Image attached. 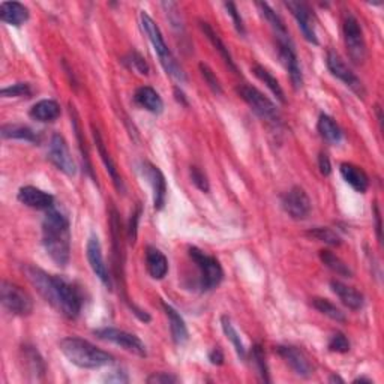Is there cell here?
Wrapping results in <instances>:
<instances>
[{
  "instance_id": "32",
  "label": "cell",
  "mask_w": 384,
  "mask_h": 384,
  "mask_svg": "<svg viewBox=\"0 0 384 384\" xmlns=\"http://www.w3.org/2000/svg\"><path fill=\"white\" fill-rule=\"evenodd\" d=\"M320 260L326 268L335 272L336 275H340L342 278H353V270L348 268V264L346 261H342L338 255H335L332 251L329 249L320 251Z\"/></svg>"
},
{
  "instance_id": "7",
  "label": "cell",
  "mask_w": 384,
  "mask_h": 384,
  "mask_svg": "<svg viewBox=\"0 0 384 384\" xmlns=\"http://www.w3.org/2000/svg\"><path fill=\"white\" fill-rule=\"evenodd\" d=\"M188 254H190L192 263L197 266L199 269V282L201 292H209V290H214L221 284L224 278V270L215 257L207 255L206 253H203L201 249L195 246H191Z\"/></svg>"
},
{
  "instance_id": "4",
  "label": "cell",
  "mask_w": 384,
  "mask_h": 384,
  "mask_svg": "<svg viewBox=\"0 0 384 384\" xmlns=\"http://www.w3.org/2000/svg\"><path fill=\"white\" fill-rule=\"evenodd\" d=\"M140 23H141V29L144 30L149 41H151L164 71H166V73L177 83H186L188 78H186L185 71L182 66H180L177 59L175 57V54L171 53V50L168 49L166 41H164V36L161 34L158 25H156L151 15L144 11L140 14Z\"/></svg>"
},
{
  "instance_id": "19",
  "label": "cell",
  "mask_w": 384,
  "mask_h": 384,
  "mask_svg": "<svg viewBox=\"0 0 384 384\" xmlns=\"http://www.w3.org/2000/svg\"><path fill=\"white\" fill-rule=\"evenodd\" d=\"M93 140H95V144H97V149H98V153L101 156V161H103V164L105 166V170H107V173L110 175V177H112L113 180V183H114V188L119 192H125V185H123V180H122V176L119 175V170H117L116 167V164L112 158V155L108 153L107 151V147H105V143H104V140H103V136H101V132L98 129L93 128Z\"/></svg>"
},
{
  "instance_id": "5",
  "label": "cell",
  "mask_w": 384,
  "mask_h": 384,
  "mask_svg": "<svg viewBox=\"0 0 384 384\" xmlns=\"http://www.w3.org/2000/svg\"><path fill=\"white\" fill-rule=\"evenodd\" d=\"M238 95L245 101L249 108L260 117L261 120L268 122L273 127H279L281 125V113L278 107L272 103V101L263 95V93L253 88L249 84H240L238 86Z\"/></svg>"
},
{
  "instance_id": "52",
  "label": "cell",
  "mask_w": 384,
  "mask_h": 384,
  "mask_svg": "<svg viewBox=\"0 0 384 384\" xmlns=\"http://www.w3.org/2000/svg\"><path fill=\"white\" fill-rule=\"evenodd\" d=\"M355 383H370V384H371V383H374V381H372V380H370V379H363V377H362V379H357V380H355Z\"/></svg>"
},
{
  "instance_id": "3",
  "label": "cell",
  "mask_w": 384,
  "mask_h": 384,
  "mask_svg": "<svg viewBox=\"0 0 384 384\" xmlns=\"http://www.w3.org/2000/svg\"><path fill=\"white\" fill-rule=\"evenodd\" d=\"M59 347L69 362L81 368V370H99V368L108 366L114 362V357L110 353L98 348L83 338H77V336L64 338L60 341Z\"/></svg>"
},
{
  "instance_id": "49",
  "label": "cell",
  "mask_w": 384,
  "mask_h": 384,
  "mask_svg": "<svg viewBox=\"0 0 384 384\" xmlns=\"http://www.w3.org/2000/svg\"><path fill=\"white\" fill-rule=\"evenodd\" d=\"M375 225H377V238L381 242V216H380V209L375 206Z\"/></svg>"
},
{
  "instance_id": "26",
  "label": "cell",
  "mask_w": 384,
  "mask_h": 384,
  "mask_svg": "<svg viewBox=\"0 0 384 384\" xmlns=\"http://www.w3.org/2000/svg\"><path fill=\"white\" fill-rule=\"evenodd\" d=\"M134 99L140 107H143L153 114H161L164 112V101L159 97V93L151 88V86H141V88H138L136 90Z\"/></svg>"
},
{
  "instance_id": "28",
  "label": "cell",
  "mask_w": 384,
  "mask_h": 384,
  "mask_svg": "<svg viewBox=\"0 0 384 384\" xmlns=\"http://www.w3.org/2000/svg\"><path fill=\"white\" fill-rule=\"evenodd\" d=\"M317 129H318V134L321 136V138L326 140L327 143H331V144L341 143L342 131L338 127V123H336L331 116L320 114Z\"/></svg>"
},
{
  "instance_id": "16",
  "label": "cell",
  "mask_w": 384,
  "mask_h": 384,
  "mask_svg": "<svg viewBox=\"0 0 384 384\" xmlns=\"http://www.w3.org/2000/svg\"><path fill=\"white\" fill-rule=\"evenodd\" d=\"M141 175L147 180L149 185L152 188V195H153V206L156 210H161L166 205L167 200V182L166 177H164L162 171L153 166L152 162H141L140 167Z\"/></svg>"
},
{
  "instance_id": "18",
  "label": "cell",
  "mask_w": 384,
  "mask_h": 384,
  "mask_svg": "<svg viewBox=\"0 0 384 384\" xmlns=\"http://www.w3.org/2000/svg\"><path fill=\"white\" fill-rule=\"evenodd\" d=\"M17 199L27 207L38 209V210H49L54 205V197L51 194L45 192L35 186H23L18 190Z\"/></svg>"
},
{
  "instance_id": "37",
  "label": "cell",
  "mask_w": 384,
  "mask_h": 384,
  "mask_svg": "<svg viewBox=\"0 0 384 384\" xmlns=\"http://www.w3.org/2000/svg\"><path fill=\"white\" fill-rule=\"evenodd\" d=\"M307 236L318 242H323V244L331 246H340L342 242L338 233L333 231L332 229H326V227H317V229H312L307 233Z\"/></svg>"
},
{
  "instance_id": "42",
  "label": "cell",
  "mask_w": 384,
  "mask_h": 384,
  "mask_svg": "<svg viewBox=\"0 0 384 384\" xmlns=\"http://www.w3.org/2000/svg\"><path fill=\"white\" fill-rule=\"evenodd\" d=\"M199 68H200L201 77L205 78V81L207 83L209 88L214 90L215 93H218V95H221V93H222V86H221V83H219L218 77L215 75L214 71H212L206 64H200Z\"/></svg>"
},
{
  "instance_id": "14",
  "label": "cell",
  "mask_w": 384,
  "mask_h": 384,
  "mask_svg": "<svg viewBox=\"0 0 384 384\" xmlns=\"http://www.w3.org/2000/svg\"><path fill=\"white\" fill-rule=\"evenodd\" d=\"M278 54L281 59V64L284 65L287 69V73L290 75V80L293 83V88L296 90L302 89L303 86V74L299 65V59H297V54L294 50V44L292 41V38L288 39H278Z\"/></svg>"
},
{
  "instance_id": "13",
  "label": "cell",
  "mask_w": 384,
  "mask_h": 384,
  "mask_svg": "<svg viewBox=\"0 0 384 384\" xmlns=\"http://www.w3.org/2000/svg\"><path fill=\"white\" fill-rule=\"evenodd\" d=\"M49 159L62 173L66 176H75L77 166L71 156L66 140L60 134H54L49 146Z\"/></svg>"
},
{
  "instance_id": "48",
  "label": "cell",
  "mask_w": 384,
  "mask_h": 384,
  "mask_svg": "<svg viewBox=\"0 0 384 384\" xmlns=\"http://www.w3.org/2000/svg\"><path fill=\"white\" fill-rule=\"evenodd\" d=\"M209 360H210L212 365L221 366L224 363V353L219 348H214L209 353Z\"/></svg>"
},
{
  "instance_id": "46",
  "label": "cell",
  "mask_w": 384,
  "mask_h": 384,
  "mask_svg": "<svg viewBox=\"0 0 384 384\" xmlns=\"http://www.w3.org/2000/svg\"><path fill=\"white\" fill-rule=\"evenodd\" d=\"M146 381L149 384H176L179 383V379L168 372H153L152 375H149Z\"/></svg>"
},
{
  "instance_id": "38",
  "label": "cell",
  "mask_w": 384,
  "mask_h": 384,
  "mask_svg": "<svg viewBox=\"0 0 384 384\" xmlns=\"http://www.w3.org/2000/svg\"><path fill=\"white\" fill-rule=\"evenodd\" d=\"M251 357H253V363L255 366L257 372L260 374V377L263 381L269 383L270 377H269V368H268V362H266V356L264 351L260 346H254L253 351H251Z\"/></svg>"
},
{
  "instance_id": "6",
  "label": "cell",
  "mask_w": 384,
  "mask_h": 384,
  "mask_svg": "<svg viewBox=\"0 0 384 384\" xmlns=\"http://www.w3.org/2000/svg\"><path fill=\"white\" fill-rule=\"evenodd\" d=\"M344 44H346L347 54L355 65H363L366 60V42L363 36L362 26L359 20L351 12L344 14L342 21Z\"/></svg>"
},
{
  "instance_id": "8",
  "label": "cell",
  "mask_w": 384,
  "mask_h": 384,
  "mask_svg": "<svg viewBox=\"0 0 384 384\" xmlns=\"http://www.w3.org/2000/svg\"><path fill=\"white\" fill-rule=\"evenodd\" d=\"M0 302L3 308L11 314L18 317H27L34 312V300L25 290L14 282L3 279L0 284Z\"/></svg>"
},
{
  "instance_id": "25",
  "label": "cell",
  "mask_w": 384,
  "mask_h": 384,
  "mask_svg": "<svg viewBox=\"0 0 384 384\" xmlns=\"http://www.w3.org/2000/svg\"><path fill=\"white\" fill-rule=\"evenodd\" d=\"M29 10L20 2H2L0 3V20L6 25L20 27L29 20Z\"/></svg>"
},
{
  "instance_id": "22",
  "label": "cell",
  "mask_w": 384,
  "mask_h": 384,
  "mask_svg": "<svg viewBox=\"0 0 384 384\" xmlns=\"http://www.w3.org/2000/svg\"><path fill=\"white\" fill-rule=\"evenodd\" d=\"M199 26L201 29V32L205 34V36L209 39V42L214 45V49L219 53V56L222 57V60L225 62L227 65H229V68L233 71V73H236L239 74V69H238V65H236V62L233 60V56H231V53L229 50V47L225 45V42L221 39V36H219L214 27H212L207 21H203L200 20L199 21Z\"/></svg>"
},
{
  "instance_id": "2",
  "label": "cell",
  "mask_w": 384,
  "mask_h": 384,
  "mask_svg": "<svg viewBox=\"0 0 384 384\" xmlns=\"http://www.w3.org/2000/svg\"><path fill=\"white\" fill-rule=\"evenodd\" d=\"M42 245L54 264L65 268L71 258L68 218L57 209H49L42 221Z\"/></svg>"
},
{
  "instance_id": "50",
  "label": "cell",
  "mask_w": 384,
  "mask_h": 384,
  "mask_svg": "<svg viewBox=\"0 0 384 384\" xmlns=\"http://www.w3.org/2000/svg\"><path fill=\"white\" fill-rule=\"evenodd\" d=\"M175 95H176V99L179 101V103H182L185 107H188V101H186V98H185V93L180 90L179 88H176L175 89Z\"/></svg>"
},
{
  "instance_id": "34",
  "label": "cell",
  "mask_w": 384,
  "mask_h": 384,
  "mask_svg": "<svg viewBox=\"0 0 384 384\" xmlns=\"http://www.w3.org/2000/svg\"><path fill=\"white\" fill-rule=\"evenodd\" d=\"M253 73L255 74V77L258 78V80L263 81L266 86H268V88L270 89V92L277 97V99L279 101V103L285 104V93H284V90H282L279 81L277 80L275 77L272 75V73H270L269 69H266L261 65H255L253 68Z\"/></svg>"
},
{
  "instance_id": "23",
  "label": "cell",
  "mask_w": 384,
  "mask_h": 384,
  "mask_svg": "<svg viewBox=\"0 0 384 384\" xmlns=\"http://www.w3.org/2000/svg\"><path fill=\"white\" fill-rule=\"evenodd\" d=\"M146 268L149 275L153 279L159 281L167 277L168 273V260L164 255L162 251L155 246H147L146 248Z\"/></svg>"
},
{
  "instance_id": "35",
  "label": "cell",
  "mask_w": 384,
  "mask_h": 384,
  "mask_svg": "<svg viewBox=\"0 0 384 384\" xmlns=\"http://www.w3.org/2000/svg\"><path fill=\"white\" fill-rule=\"evenodd\" d=\"M312 307H314L318 312H321L323 316L336 321V323H346L347 320L346 314H344V312L331 300L323 299V297H314V299H312Z\"/></svg>"
},
{
  "instance_id": "20",
  "label": "cell",
  "mask_w": 384,
  "mask_h": 384,
  "mask_svg": "<svg viewBox=\"0 0 384 384\" xmlns=\"http://www.w3.org/2000/svg\"><path fill=\"white\" fill-rule=\"evenodd\" d=\"M162 308L166 311V316L168 317L171 340H173V342L179 347L185 346L188 340H190V332H188L185 320L173 307H171V305L162 302Z\"/></svg>"
},
{
  "instance_id": "45",
  "label": "cell",
  "mask_w": 384,
  "mask_h": 384,
  "mask_svg": "<svg viewBox=\"0 0 384 384\" xmlns=\"http://www.w3.org/2000/svg\"><path fill=\"white\" fill-rule=\"evenodd\" d=\"M140 218H141V206L137 205L136 210L132 212L131 219H129V229H128V236L131 244H136L137 240V234H138V222H140Z\"/></svg>"
},
{
  "instance_id": "39",
  "label": "cell",
  "mask_w": 384,
  "mask_h": 384,
  "mask_svg": "<svg viewBox=\"0 0 384 384\" xmlns=\"http://www.w3.org/2000/svg\"><path fill=\"white\" fill-rule=\"evenodd\" d=\"M3 98H30L34 95V89L29 83H15L0 90Z\"/></svg>"
},
{
  "instance_id": "9",
  "label": "cell",
  "mask_w": 384,
  "mask_h": 384,
  "mask_svg": "<svg viewBox=\"0 0 384 384\" xmlns=\"http://www.w3.org/2000/svg\"><path fill=\"white\" fill-rule=\"evenodd\" d=\"M93 335L105 342L116 344V346L122 347L123 350H127L138 357L147 356L144 342L134 333H129L127 331H122V329H116V327H104V329H98V331L93 332Z\"/></svg>"
},
{
  "instance_id": "15",
  "label": "cell",
  "mask_w": 384,
  "mask_h": 384,
  "mask_svg": "<svg viewBox=\"0 0 384 384\" xmlns=\"http://www.w3.org/2000/svg\"><path fill=\"white\" fill-rule=\"evenodd\" d=\"M86 255H88V261L90 264L92 272L95 273L97 278L103 282L108 290H112L113 281L112 277H110V272L103 255V246H101V242L97 234H92L89 238L88 246H86Z\"/></svg>"
},
{
  "instance_id": "41",
  "label": "cell",
  "mask_w": 384,
  "mask_h": 384,
  "mask_svg": "<svg viewBox=\"0 0 384 384\" xmlns=\"http://www.w3.org/2000/svg\"><path fill=\"white\" fill-rule=\"evenodd\" d=\"M125 64H127L132 71L141 74V75H147L149 74V65L146 64V60L143 59L140 53L137 51H131L127 57L123 59Z\"/></svg>"
},
{
  "instance_id": "29",
  "label": "cell",
  "mask_w": 384,
  "mask_h": 384,
  "mask_svg": "<svg viewBox=\"0 0 384 384\" xmlns=\"http://www.w3.org/2000/svg\"><path fill=\"white\" fill-rule=\"evenodd\" d=\"M0 134L5 140H21V141H29V143H39V136L32 128L26 127V125H3L0 129Z\"/></svg>"
},
{
  "instance_id": "40",
  "label": "cell",
  "mask_w": 384,
  "mask_h": 384,
  "mask_svg": "<svg viewBox=\"0 0 384 384\" xmlns=\"http://www.w3.org/2000/svg\"><path fill=\"white\" fill-rule=\"evenodd\" d=\"M327 347L329 350H331L332 353H340V355H346V353L350 351V341L348 338L344 333L341 332H336L331 336V340H329V344H327Z\"/></svg>"
},
{
  "instance_id": "36",
  "label": "cell",
  "mask_w": 384,
  "mask_h": 384,
  "mask_svg": "<svg viewBox=\"0 0 384 384\" xmlns=\"http://www.w3.org/2000/svg\"><path fill=\"white\" fill-rule=\"evenodd\" d=\"M23 353V359H25V363L29 368V371L32 374H44L45 372V365H44V360L42 357L39 356V353L34 348V347H29L25 346L21 350Z\"/></svg>"
},
{
  "instance_id": "10",
  "label": "cell",
  "mask_w": 384,
  "mask_h": 384,
  "mask_svg": "<svg viewBox=\"0 0 384 384\" xmlns=\"http://www.w3.org/2000/svg\"><path fill=\"white\" fill-rule=\"evenodd\" d=\"M326 65L335 78H338L340 81L346 84L347 88L355 92L359 98H365L366 92H365V86H363L362 80H360V78L353 73L351 68L346 64V62H344V59L340 56L338 53L333 50H329L327 56H326Z\"/></svg>"
},
{
  "instance_id": "1",
  "label": "cell",
  "mask_w": 384,
  "mask_h": 384,
  "mask_svg": "<svg viewBox=\"0 0 384 384\" xmlns=\"http://www.w3.org/2000/svg\"><path fill=\"white\" fill-rule=\"evenodd\" d=\"M23 272L36 292L68 320H75L81 312L83 299L78 290L64 278L50 275L45 270L26 264Z\"/></svg>"
},
{
  "instance_id": "17",
  "label": "cell",
  "mask_w": 384,
  "mask_h": 384,
  "mask_svg": "<svg viewBox=\"0 0 384 384\" xmlns=\"http://www.w3.org/2000/svg\"><path fill=\"white\" fill-rule=\"evenodd\" d=\"M277 351L296 375H299L302 379H309L314 374V366H312L309 359L302 350L293 346H279Z\"/></svg>"
},
{
  "instance_id": "33",
  "label": "cell",
  "mask_w": 384,
  "mask_h": 384,
  "mask_svg": "<svg viewBox=\"0 0 384 384\" xmlns=\"http://www.w3.org/2000/svg\"><path fill=\"white\" fill-rule=\"evenodd\" d=\"M69 113H71V117H73V128L75 131V137H77V141H78V147H80V152H81V158H83V166L86 168V171H88V175L95 180V176H93V168H92V162H90V158H89V152H88V146H86V141L83 140V136H81V128H80V122H78V114H77V110L73 104H69Z\"/></svg>"
},
{
  "instance_id": "51",
  "label": "cell",
  "mask_w": 384,
  "mask_h": 384,
  "mask_svg": "<svg viewBox=\"0 0 384 384\" xmlns=\"http://www.w3.org/2000/svg\"><path fill=\"white\" fill-rule=\"evenodd\" d=\"M329 381L331 383H344V380L341 377H338V375H331V379H329Z\"/></svg>"
},
{
  "instance_id": "44",
  "label": "cell",
  "mask_w": 384,
  "mask_h": 384,
  "mask_svg": "<svg viewBox=\"0 0 384 384\" xmlns=\"http://www.w3.org/2000/svg\"><path fill=\"white\" fill-rule=\"evenodd\" d=\"M190 176H191V182L195 186H197L201 192H209L210 191L207 176L203 173V170H200L199 167H191L190 168Z\"/></svg>"
},
{
  "instance_id": "27",
  "label": "cell",
  "mask_w": 384,
  "mask_h": 384,
  "mask_svg": "<svg viewBox=\"0 0 384 384\" xmlns=\"http://www.w3.org/2000/svg\"><path fill=\"white\" fill-rule=\"evenodd\" d=\"M32 119L42 122V123H50L59 119L60 116V105L57 101L54 99H42L36 103L29 112Z\"/></svg>"
},
{
  "instance_id": "47",
  "label": "cell",
  "mask_w": 384,
  "mask_h": 384,
  "mask_svg": "<svg viewBox=\"0 0 384 384\" xmlns=\"http://www.w3.org/2000/svg\"><path fill=\"white\" fill-rule=\"evenodd\" d=\"M318 168H320V173L323 176H329L332 173L331 159H329L327 153H324V152H321L318 156Z\"/></svg>"
},
{
  "instance_id": "21",
  "label": "cell",
  "mask_w": 384,
  "mask_h": 384,
  "mask_svg": "<svg viewBox=\"0 0 384 384\" xmlns=\"http://www.w3.org/2000/svg\"><path fill=\"white\" fill-rule=\"evenodd\" d=\"M331 288H332V292L340 297V300L344 305H346L347 308H350L353 311H359V309L363 308L365 297H363L362 293L357 292L356 288H353V287L344 284V282H341V281H336V279L331 281Z\"/></svg>"
},
{
  "instance_id": "31",
  "label": "cell",
  "mask_w": 384,
  "mask_h": 384,
  "mask_svg": "<svg viewBox=\"0 0 384 384\" xmlns=\"http://www.w3.org/2000/svg\"><path fill=\"white\" fill-rule=\"evenodd\" d=\"M221 326H222V332L225 333L227 340H229V341L231 342V346H233L234 351H236L238 357L242 360V362H245V360H246V348H245V344H244V341H242L240 335L238 333L236 327L233 326L231 320H230L229 317H227V316H222V317H221Z\"/></svg>"
},
{
  "instance_id": "24",
  "label": "cell",
  "mask_w": 384,
  "mask_h": 384,
  "mask_svg": "<svg viewBox=\"0 0 384 384\" xmlns=\"http://www.w3.org/2000/svg\"><path fill=\"white\" fill-rule=\"evenodd\" d=\"M341 176L344 177V180L355 190L356 192L365 194L370 188V177L365 173L363 168H360L355 164L350 162H344L341 164Z\"/></svg>"
},
{
  "instance_id": "43",
  "label": "cell",
  "mask_w": 384,
  "mask_h": 384,
  "mask_svg": "<svg viewBox=\"0 0 384 384\" xmlns=\"http://www.w3.org/2000/svg\"><path fill=\"white\" fill-rule=\"evenodd\" d=\"M224 6H225L227 12H229V15L231 17V20H233L234 29L238 30V34H239L240 36H245V35H246V29H245V25H244V20H242V17H240V12H239V10H238L236 3L225 2Z\"/></svg>"
},
{
  "instance_id": "11",
  "label": "cell",
  "mask_w": 384,
  "mask_h": 384,
  "mask_svg": "<svg viewBox=\"0 0 384 384\" xmlns=\"http://www.w3.org/2000/svg\"><path fill=\"white\" fill-rule=\"evenodd\" d=\"M284 5L287 10L292 12V15L297 23V26H299V29H300L303 38L307 39L309 44L318 45L314 14H312L309 5L305 2H297V0H288V2H285Z\"/></svg>"
},
{
  "instance_id": "12",
  "label": "cell",
  "mask_w": 384,
  "mask_h": 384,
  "mask_svg": "<svg viewBox=\"0 0 384 384\" xmlns=\"http://www.w3.org/2000/svg\"><path fill=\"white\" fill-rule=\"evenodd\" d=\"M281 203H282V209L285 210V214L290 218L296 219V221H303V219H307L312 209L308 194L305 192V190L300 186H293L292 190L285 192Z\"/></svg>"
},
{
  "instance_id": "30",
  "label": "cell",
  "mask_w": 384,
  "mask_h": 384,
  "mask_svg": "<svg viewBox=\"0 0 384 384\" xmlns=\"http://www.w3.org/2000/svg\"><path fill=\"white\" fill-rule=\"evenodd\" d=\"M257 6H258V10H260L263 17L266 18V21H268L270 25L273 34H275V36H277V41H278V39H288L290 34H288V30L284 25V21H282L279 15L275 11H273L268 3L260 2V3H257Z\"/></svg>"
}]
</instances>
